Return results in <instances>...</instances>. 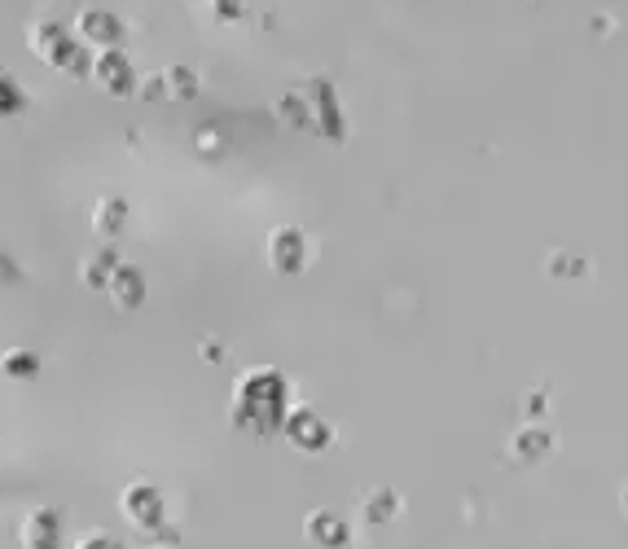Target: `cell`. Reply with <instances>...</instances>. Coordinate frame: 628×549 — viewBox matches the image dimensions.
I'll return each instance as SVG.
<instances>
[{
    "instance_id": "1",
    "label": "cell",
    "mask_w": 628,
    "mask_h": 549,
    "mask_svg": "<svg viewBox=\"0 0 628 549\" xmlns=\"http://www.w3.org/2000/svg\"><path fill=\"white\" fill-rule=\"evenodd\" d=\"M27 45H32V54L45 62V67H62V71H80V62H75V40L58 27V23H32L27 27Z\"/></svg>"
},
{
    "instance_id": "2",
    "label": "cell",
    "mask_w": 628,
    "mask_h": 549,
    "mask_svg": "<svg viewBox=\"0 0 628 549\" xmlns=\"http://www.w3.org/2000/svg\"><path fill=\"white\" fill-rule=\"evenodd\" d=\"M75 36H80L84 45H97V54H111L115 40H119V23H115L111 14H102V10H80Z\"/></svg>"
},
{
    "instance_id": "3",
    "label": "cell",
    "mask_w": 628,
    "mask_h": 549,
    "mask_svg": "<svg viewBox=\"0 0 628 549\" xmlns=\"http://www.w3.org/2000/svg\"><path fill=\"white\" fill-rule=\"evenodd\" d=\"M89 75H93V84H97V89H106V93H128V89H132V67L124 62V54H119V49L97 54V58H93V67H89Z\"/></svg>"
},
{
    "instance_id": "4",
    "label": "cell",
    "mask_w": 628,
    "mask_h": 549,
    "mask_svg": "<svg viewBox=\"0 0 628 549\" xmlns=\"http://www.w3.org/2000/svg\"><path fill=\"white\" fill-rule=\"evenodd\" d=\"M154 84L146 89V97H194V89H198V80L185 71V67H172V71H159V75H150Z\"/></svg>"
},
{
    "instance_id": "5",
    "label": "cell",
    "mask_w": 628,
    "mask_h": 549,
    "mask_svg": "<svg viewBox=\"0 0 628 549\" xmlns=\"http://www.w3.org/2000/svg\"><path fill=\"white\" fill-rule=\"evenodd\" d=\"M111 300L115 308H137L141 304V278H137V268H115L111 272Z\"/></svg>"
},
{
    "instance_id": "6",
    "label": "cell",
    "mask_w": 628,
    "mask_h": 549,
    "mask_svg": "<svg viewBox=\"0 0 628 549\" xmlns=\"http://www.w3.org/2000/svg\"><path fill=\"white\" fill-rule=\"evenodd\" d=\"M124 215H128V207H124L119 198H102L97 211H93V229H97V233H119Z\"/></svg>"
},
{
    "instance_id": "7",
    "label": "cell",
    "mask_w": 628,
    "mask_h": 549,
    "mask_svg": "<svg viewBox=\"0 0 628 549\" xmlns=\"http://www.w3.org/2000/svg\"><path fill=\"white\" fill-rule=\"evenodd\" d=\"M119 264H115V255L111 250H97V255H89L84 259V268H80V278H84V287H106V272H115Z\"/></svg>"
},
{
    "instance_id": "8",
    "label": "cell",
    "mask_w": 628,
    "mask_h": 549,
    "mask_svg": "<svg viewBox=\"0 0 628 549\" xmlns=\"http://www.w3.org/2000/svg\"><path fill=\"white\" fill-rule=\"evenodd\" d=\"M19 106H23V89H19L5 71H0V119H10Z\"/></svg>"
},
{
    "instance_id": "9",
    "label": "cell",
    "mask_w": 628,
    "mask_h": 549,
    "mask_svg": "<svg viewBox=\"0 0 628 549\" xmlns=\"http://www.w3.org/2000/svg\"><path fill=\"white\" fill-rule=\"evenodd\" d=\"M0 365H5V374H36V357L32 352H5V357H0Z\"/></svg>"
},
{
    "instance_id": "10",
    "label": "cell",
    "mask_w": 628,
    "mask_h": 549,
    "mask_svg": "<svg viewBox=\"0 0 628 549\" xmlns=\"http://www.w3.org/2000/svg\"><path fill=\"white\" fill-rule=\"evenodd\" d=\"M19 278V272H14V264L5 259V255H0V282H14Z\"/></svg>"
}]
</instances>
